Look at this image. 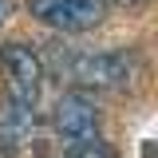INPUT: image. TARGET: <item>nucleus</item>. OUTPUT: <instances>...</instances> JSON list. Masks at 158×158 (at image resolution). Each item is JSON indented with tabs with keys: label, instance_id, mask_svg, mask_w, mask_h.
Returning <instances> with one entry per match:
<instances>
[{
	"label": "nucleus",
	"instance_id": "nucleus-2",
	"mask_svg": "<svg viewBox=\"0 0 158 158\" xmlns=\"http://www.w3.org/2000/svg\"><path fill=\"white\" fill-rule=\"evenodd\" d=\"M28 12L56 32H91L107 16V0H28Z\"/></svg>",
	"mask_w": 158,
	"mask_h": 158
},
{
	"label": "nucleus",
	"instance_id": "nucleus-6",
	"mask_svg": "<svg viewBox=\"0 0 158 158\" xmlns=\"http://www.w3.org/2000/svg\"><path fill=\"white\" fill-rule=\"evenodd\" d=\"M107 4H115V8H142V4H150V0H107Z\"/></svg>",
	"mask_w": 158,
	"mask_h": 158
},
{
	"label": "nucleus",
	"instance_id": "nucleus-1",
	"mask_svg": "<svg viewBox=\"0 0 158 158\" xmlns=\"http://www.w3.org/2000/svg\"><path fill=\"white\" fill-rule=\"evenodd\" d=\"M0 75H4V87H8L12 103H24V107H36L40 103L44 67H40L36 52L28 44H4V52H0Z\"/></svg>",
	"mask_w": 158,
	"mask_h": 158
},
{
	"label": "nucleus",
	"instance_id": "nucleus-3",
	"mask_svg": "<svg viewBox=\"0 0 158 158\" xmlns=\"http://www.w3.org/2000/svg\"><path fill=\"white\" fill-rule=\"evenodd\" d=\"M67 75L75 79L79 87L87 91H123L131 79H135V63L123 52H103V56H75Z\"/></svg>",
	"mask_w": 158,
	"mask_h": 158
},
{
	"label": "nucleus",
	"instance_id": "nucleus-5",
	"mask_svg": "<svg viewBox=\"0 0 158 158\" xmlns=\"http://www.w3.org/2000/svg\"><path fill=\"white\" fill-rule=\"evenodd\" d=\"M63 158H118V154L95 135V138H83V142H71V150H67Z\"/></svg>",
	"mask_w": 158,
	"mask_h": 158
},
{
	"label": "nucleus",
	"instance_id": "nucleus-4",
	"mask_svg": "<svg viewBox=\"0 0 158 158\" xmlns=\"http://www.w3.org/2000/svg\"><path fill=\"white\" fill-rule=\"evenodd\" d=\"M52 123H56V135L67 138V142H83V138L99 135V111H95V103L83 91H71V95L59 99Z\"/></svg>",
	"mask_w": 158,
	"mask_h": 158
},
{
	"label": "nucleus",
	"instance_id": "nucleus-7",
	"mask_svg": "<svg viewBox=\"0 0 158 158\" xmlns=\"http://www.w3.org/2000/svg\"><path fill=\"white\" fill-rule=\"evenodd\" d=\"M8 16H12V0H0V28L8 24Z\"/></svg>",
	"mask_w": 158,
	"mask_h": 158
}]
</instances>
